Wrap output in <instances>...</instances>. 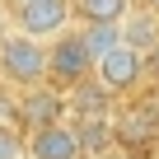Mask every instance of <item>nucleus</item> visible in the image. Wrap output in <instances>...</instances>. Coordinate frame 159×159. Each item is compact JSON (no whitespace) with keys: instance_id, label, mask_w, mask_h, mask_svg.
Instances as JSON below:
<instances>
[{"instance_id":"obj_13","label":"nucleus","mask_w":159,"mask_h":159,"mask_svg":"<svg viewBox=\"0 0 159 159\" xmlns=\"http://www.w3.org/2000/svg\"><path fill=\"white\" fill-rule=\"evenodd\" d=\"M14 5H33V0H14Z\"/></svg>"},{"instance_id":"obj_4","label":"nucleus","mask_w":159,"mask_h":159,"mask_svg":"<svg viewBox=\"0 0 159 159\" xmlns=\"http://www.w3.org/2000/svg\"><path fill=\"white\" fill-rule=\"evenodd\" d=\"M145 70H150V56H145L140 47L122 42V47H112L108 56H98V84H103L108 94H126V89L140 84Z\"/></svg>"},{"instance_id":"obj_1","label":"nucleus","mask_w":159,"mask_h":159,"mask_svg":"<svg viewBox=\"0 0 159 159\" xmlns=\"http://www.w3.org/2000/svg\"><path fill=\"white\" fill-rule=\"evenodd\" d=\"M0 80L14 84L19 94L38 89V84H52V42H38V38L14 28L5 52H0Z\"/></svg>"},{"instance_id":"obj_16","label":"nucleus","mask_w":159,"mask_h":159,"mask_svg":"<svg viewBox=\"0 0 159 159\" xmlns=\"http://www.w3.org/2000/svg\"><path fill=\"white\" fill-rule=\"evenodd\" d=\"M154 150H159V145H154Z\"/></svg>"},{"instance_id":"obj_15","label":"nucleus","mask_w":159,"mask_h":159,"mask_svg":"<svg viewBox=\"0 0 159 159\" xmlns=\"http://www.w3.org/2000/svg\"><path fill=\"white\" fill-rule=\"evenodd\" d=\"M84 159H94V154H84Z\"/></svg>"},{"instance_id":"obj_3","label":"nucleus","mask_w":159,"mask_h":159,"mask_svg":"<svg viewBox=\"0 0 159 159\" xmlns=\"http://www.w3.org/2000/svg\"><path fill=\"white\" fill-rule=\"evenodd\" d=\"M14 28L38 38V42H56L75 28V0H33V5H14Z\"/></svg>"},{"instance_id":"obj_8","label":"nucleus","mask_w":159,"mask_h":159,"mask_svg":"<svg viewBox=\"0 0 159 159\" xmlns=\"http://www.w3.org/2000/svg\"><path fill=\"white\" fill-rule=\"evenodd\" d=\"M136 14V0H75V24L94 28V24H126Z\"/></svg>"},{"instance_id":"obj_7","label":"nucleus","mask_w":159,"mask_h":159,"mask_svg":"<svg viewBox=\"0 0 159 159\" xmlns=\"http://www.w3.org/2000/svg\"><path fill=\"white\" fill-rule=\"evenodd\" d=\"M117 140L126 150L136 145H159V108H131L126 117H117Z\"/></svg>"},{"instance_id":"obj_11","label":"nucleus","mask_w":159,"mask_h":159,"mask_svg":"<svg viewBox=\"0 0 159 159\" xmlns=\"http://www.w3.org/2000/svg\"><path fill=\"white\" fill-rule=\"evenodd\" d=\"M0 159H28V136L19 126H0Z\"/></svg>"},{"instance_id":"obj_14","label":"nucleus","mask_w":159,"mask_h":159,"mask_svg":"<svg viewBox=\"0 0 159 159\" xmlns=\"http://www.w3.org/2000/svg\"><path fill=\"white\" fill-rule=\"evenodd\" d=\"M122 159H140V154H122Z\"/></svg>"},{"instance_id":"obj_6","label":"nucleus","mask_w":159,"mask_h":159,"mask_svg":"<svg viewBox=\"0 0 159 159\" xmlns=\"http://www.w3.org/2000/svg\"><path fill=\"white\" fill-rule=\"evenodd\" d=\"M28 159H84V140H80L75 122L28 131Z\"/></svg>"},{"instance_id":"obj_10","label":"nucleus","mask_w":159,"mask_h":159,"mask_svg":"<svg viewBox=\"0 0 159 159\" xmlns=\"http://www.w3.org/2000/svg\"><path fill=\"white\" fill-rule=\"evenodd\" d=\"M84 42H89V52H94V61H98V56H108L112 47H122L126 38H122L117 24H94V28H84Z\"/></svg>"},{"instance_id":"obj_5","label":"nucleus","mask_w":159,"mask_h":159,"mask_svg":"<svg viewBox=\"0 0 159 159\" xmlns=\"http://www.w3.org/2000/svg\"><path fill=\"white\" fill-rule=\"evenodd\" d=\"M56 122H70V98H66V89L38 84V89H24V94H19V126L38 131V126H56Z\"/></svg>"},{"instance_id":"obj_12","label":"nucleus","mask_w":159,"mask_h":159,"mask_svg":"<svg viewBox=\"0 0 159 159\" xmlns=\"http://www.w3.org/2000/svg\"><path fill=\"white\" fill-rule=\"evenodd\" d=\"M10 33H14V28L5 24V14H0V52H5V42H10Z\"/></svg>"},{"instance_id":"obj_2","label":"nucleus","mask_w":159,"mask_h":159,"mask_svg":"<svg viewBox=\"0 0 159 159\" xmlns=\"http://www.w3.org/2000/svg\"><path fill=\"white\" fill-rule=\"evenodd\" d=\"M98 75V61H94V52H89V42H84V28H70L66 38H56L52 42V84L56 89H80L84 80H94Z\"/></svg>"},{"instance_id":"obj_9","label":"nucleus","mask_w":159,"mask_h":159,"mask_svg":"<svg viewBox=\"0 0 159 159\" xmlns=\"http://www.w3.org/2000/svg\"><path fill=\"white\" fill-rule=\"evenodd\" d=\"M66 98H70V117H108V98H112V94L98 84V75H94V80H84L80 89H70Z\"/></svg>"}]
</instances>
